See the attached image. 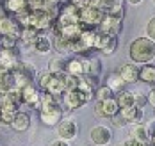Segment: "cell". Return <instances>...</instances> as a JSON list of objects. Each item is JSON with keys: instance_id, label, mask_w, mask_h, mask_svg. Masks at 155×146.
<instances>
[{"instance_id": "obj_12", "label": "cell", "mask_w": 155, "mask_h": 146, "mask_svg": "<svg viewBox=\"0 0 155 146\" xmlns=\"http://www.w3.org/2000/svg\"><path fill=\"white\" fill-rule=\"evenodd\" d=\"M82 68H84V77L89 79V80H93V82L102 75V63H100V59H96V57L84 59V61H82Z\"/></svg>"}, {"instance_id": "obj_20", "label": "cell", "mask_w": 155, "mask_h": 146, "mask_svg": "<svg viewBox=\"0 0 155 146\" xmlns=\"http://www.w3.org/2000/svg\"><path fill=\"white\" fill-rule=\"evenodd\" d=\"M139 82H144V84H150V86H155V64H143L139 66Z\"/></svg>"}, {"instance_id": "obj_17", "label": "cell", "mask_w": 155, "mask_h": 146, "mask_svg": "<svg viewBox=\"0 0 155 146\" xmlns=\"http://www.w3.org/2000/svg\"><path fill=\"white\" fill-rule=\"evenodd\" d=\"M9 127L13 130H16V132H27L31 128V114L25 112V111H18Z\"/></svg>"}, {"instance_id": "obj_37", "label": "cell", "mask_w": 155, "mask_h": 146, "mask_svg": "<svg viewBox=\"0 0 155 146\" xmlns=\"http://www.w3.org/2000/svg\"><path fill=\"white\" fill-rule=\"evenodd\" d=\"M4 16H7V13H5V9H4L2 4H0V18H4Z\"/></svg>"}, {"instance_id": "obj_22", "label": "cell", "mask_w": 155, "mask_h": 146, "mask_svg": "<svg viewBox=\"0 0 155 146\" xmlns=\"http://www.w3.org/2000/svg\"><path fill=\"white\" fill-rule=\"evenodd\" d=\"M130 137L136 139V141H141V143H148V137H150L148 127H146L144 123H136V125H132V127H130Z\"/></svg>"}, {"instance_id": "obj_16", "label": "cell", "mask_w": 155, "mask_h": 146, "mask_svg": "<svg viewBox=\"0 0 155 146\" xmlns=\"http://www.w3.org/2000/svg\"><path fill=\"white\" fill-rule=\"evenodd\" d=\"M2 7L5 9V13H11V15H15V16L31 11L29 0H2Z\"/></svg>"}, {"instance_id": "obj_26", "label": "cell", "mask_w": 155, "mask_h": 146, "mask_svg": "<svg viewBox=\"0 0 155 146\" xmlns=\"http://www.w3.org/2000/svg\"><path fill=\"white\" fill-rule=\"evenodd\" d=\"M38 36H39V32H38V31H34V29H31V27H23V29L20 31L18 39H20L23 45L32 47V45H34V41L38 39Z\"/></svg>"}, {"instance_id": "obj_8", "label": "cell", "mask_w": 155, "mask_h": 146, "mask_svg": "<svg viewBox=\"0 0 155 146\" xmlns=\"http://www.w3.org/2000/svg\"><path fill=\"white\" fill-rule=\"evenodd\" d=\"M112 137H114L112 130L105 125H96L89 132V139L94 146H109L112 143Z\"/></svg>"}, {"instance_id": "obj_13", "label": "cell", "mask_w": 155, "mask_h": 146, "mask_svg": "<svg viewBox=\"0 0 155 146\" xmlns=\"http://www.w3.org/2000/svg\"><path fill=\"white\" fill-rule=\"evenodd\" d=\"M18 63H20V59H18V52H16V50L0 48V70H4V71H13Z\"/></svg>"}, {"instance_id": "obj_43", "label": "cell", "mask_w": 155, "mask_h": 146, "mask_svg": "<svg viewBox=\"0 0 155 146\" xmlns=\"http://www.w3.org/2000/svg\"><path fill=\"white\" fill-rule=\"evenodd\" d=\"M153 4H155V0H153Z\"/></svg>"}, {"instance_id": "obj_41", "label": "cell", "mask_w": 155, "mask_h": 146, "mask_svg": "<svg viewBox=\"0 0 155 146\" xmlns=\"http://www.w3.org/2000/svg\"><path fill=\"white\" fill-rule=\"evenodd\" d=\"M68 2H71V0H68Z\"/></svg>"}, {"instance_id": "obj_40", "label": "cell", "mask_w": 155, "mask_h": 146, "mask_svg": "<svg viewBox=\"0 0 155 146\" xmlns=\"http://www.w3.org/2000/svg\"><path fill=\"white\" fill-rule=\"evenodd\" d=\"M118 2H123V0H118Z\"/></svg>"}, {"instance_id": "obj_31", "label": "cell", "mask_w": 155, "mask_h": 146, "mask_svg": "<svg viewBox=\"0 0 155 146\" xmlns=\"http://www.w3.org/2000/svg\"><path fill=\"white\" fill-rule=\"evenodd\" d=\"M107 2L109 0H89V7H93V9H98V11H105V7H107Z\"/></svg>"}, {"instance_id": "obj_24", "label": "cell", "mask_w": 155, "mask_h": 146, "mask_svg": "<svg viewBox=\"0 0 155 146\" xmlns=\"http://www.w3.org/2000/svg\"><path fill=\"white\" fill-rule=\"evenodd\" d=\"M116 103H118V107H120V111L121 109H128V107H134V91H121V93H118L116 96Z\"/></svg>"}, {"instance_id": "obj_28", "label": "cell", "mask_w": 155, "mask_h": 146, "mask_svg": "<svg viewBox=\"0 0 155 146\" xmlns=\"http://www.w3.org/2000/svg\"><path fill=\"white\" fill-rule=\"evenodd\" d=\"M16 43H18L16 37H11V36H0V48L16 50Z\"/></svg>"}, {"instance_id": "obj_9", "label": "cell", "mask_w": 155, "mask_h": 146, "mask_svg": "<svg viewBox=\"0 0 155 146\" xmlns=\"http://www.w3.org/2000/svg\"><path fill=\"white\" fill-rule=\"evenodd\" d=\"M123 31V20H118V18L112 16H104L102 23L98 25V32L107 34V36H112V37H118Z\"/></svg>"}, {"instance_id": "obj_5", "label": "cell", "mask_w": 155, "mask_h": 146, "mask_svg": "<svg viewBox=\"0 0 155 146\" xmlns=\"http://www.w3.org/2000/svg\"><path fill=\"white\" fill-rule=\"evenodd\" d=\"M39 95H41V91L36 87V84H29V86H25L23 89H20V100H21V105H27V107L36 109V111L39 112V109H41Z\"/></svg>"}, {"instance_id": "obj_21", "label": "cell", "mask_w": 155, "mask_h": 146, "mask_svg": "<svg viewBox=\"0 0 155 146\" xmlns=\"http://www.w3.org/2000/svg\"><path fill=\"white\" fill-rule=\"evenodd\" d=\"M66 73L75 77V79H82L84 77V68H82V61L73 57V59H66Z\"/></svg>"}, {"instance_id": "obj_11", "label": "cell", "mask_w": 155, "mask_h": 146, "mask_svg": "<svg viewBox=\"0 0 155 146\" xmlns=\"http://www.w3.org/2000/svg\"><path fill=\"white\" fill-rule=\"evenodd\" d=\"M57 134H59V139H64V141H71V139H75L77 134H78L77 121L71 119V118L61 119L59 125H57Z\"/></svg>"}, {"instance_id": "obj_39", "label": "cell", "mask_w": 155, "mask_h": 146, "mask_svg": "<svg viewBox=\"0 0 155 146\" xmlns=\"http://www.w3.org/2000/svg\"><path fill=\"white\" fill-rule=\"evenodd\" d=\"M2 95H4V91H2V89H0V96H2Z\"/></svg>"}, {"instance_id": "obj_42", "label": "cell", "mask_w": 155, "mask_h": 146, "mask_svg": "<svg viewBox=\"0 0 155 146\" xmlns=\"http://www.w3.org/2000/svg\"><path fill=\"white\" fill-rule=\"evenodd\" d=\"M0 4H2V0H0Z\"/></svg>"}, {"instance_id": "obj_19", "label": "cell", "mask_w": 155, "mask_h": 146, "mask_svg": "<svg viewBox=\"0 0 155 146\" xmlns=\"http://www.w3.org/2000/svg\"><path fill=\"white\" fill-rule=\"evenodd\" d=\"M32 48H34V52H36V54L45 55V54H50V52H52L54 45H52V39H50V37L43 36V34H39V36H38V39L34 41Z\"/></svg>"}, {"instance_id": "obj_14", "label": "cell", "mask_w": 155, "mask_h": 146, "mask_svg": "<svg viewBox=\"0 0 155 146\" xmlns=\"http://www.w3.org/2000/svg\"><path fill=\"white\" fill-rule=\"evenodd\" d=\"M118 75H120V79L125 84H134V82H137V79H139V66L132 64V63H125V64L120 66Z\"/></svg>"}, {"instance_id": "obj_7", "label": "cell", "mask_w": 155, "mask_h": 146, "mask_svg": "<svg viewBox=\"0 0 155 146\" xmlns=\"http://www.w3.org/2000/svg\"><path fill=\"white\" fill-rule=\"evenodd\" d=\"M104 13L102 11H98V9H93V7H86V9H80L78 11V21L84 25V27H87V29H93V27H98L100 23H102V20H104Z\"/></svg>"}, {"instance_id": "obj_10", "label": "cell", "mask_w": 155, "mask_h": 146, "mask_svg": "<svg viewBox=\"0 0 155 146\" xmlns=\"http://www.w3.org/2000/svg\"><path fill=\"white\" fill-rule=\"evenodd\" d=\"M120 112V107L116 103L114 98H109V100H104V102H96L94 103V116L96 118H112Z\"/></svg>"}, {"instance_id": "obj_25", "label": "cell", "mask_w": 155, "mask_h": 146, "mask_svg": "<svg viewBox=\"0 0 155 146\" xmlns=\"http://www.w3.org/2000/svg\"><path fill=\"white\" fill-rule=\"evenodd\" d=\"M48 71L54 73V75H61V73H66V59L57 55V57H52L50 63H48Z\"/></svg>"}, {"instance_id": "obj_29", "label": "cell", "mask_w": 155, "mask_h": 146, "mask_svg": "<svg viewBox=\"0 0 155 146\" xmlns=\"http://www.w3.org/2000/svg\"><path fill=\"white\" fill-rule=\"evenodd\" d=\"M134 105H136L137 109H144V105H148L146 95L141 93V91H134Z\"/></svg>"}, {"instance_id": "obj_6", "label": "cell", "mask_w": 155, "mask_h": 146, "mask_svg": "<svg viewBox=\"0 0 155 146\" xmlns=\"http://www.w3.org/2000/svg\"><path fill=\"white\" fill-rule=\"evenodd\" d=\"M54 25V20L45 11H31L29 13V27L41 34L43 31H50Z\"/></svg>"}, {"instance_id": "obj_30", "label": "cell", "mask_w": 155, "mask_h": 146, "mask_svg": "<svg viewBox=\"0 0 155 146\" xmlns=\"http://www.w3.org/2000/svg\"><path fill=\"white\" fill-rule=\"evenodd\" d=\"M146 37L148 39H152L155 43V16L148 21V25H146Z\"/></svg>"}, {"instance_id": "obj_4", "label": "cell", "mask_w": 155, "mask_h": 146, "mask_svg": "<svg viewBox=\"0 0 155 146\" xmlns=\"http://www.w3.org/2000/svg\"><path fill=\"white\" fill-rule=\"evenodd\" d=\"M120 45V39L118 37H112L107 34H102L96 31L94 34V41H93V50H100L104 55H112Z\"/></svg>"}, {"instance_id": "obj_23", "label": "cell", "mask_w": 155, "mask_h": 146, "mask_svg": "<svg viewBox=\"0 0 155 146\" xmlns=\"http://www.w3.org/2000/svg\"><path fill=\"white\" fill-rule=\"evenodd\" d=\"M105 86H107L114 95H118V93L125 91V86H127V84L120 79V75H118V73H110L107 79H105Z\"/></svg>"}, {"instance_id": "obj_18", "label": "cell", "mask_w": 155, "mask_h": 146, "mask_svg": "<svg viewBox=\"0 0 155 146\" xmlns=\"http://www.w3.org/2000/svg\"><path fill=\"white\" fill-rule=\"evenodd\" d=\"M120 114L123 116L127 125H136V123H141V119H143V109H137L136 105L128 107V109H121Z\"/></svg>"}, {"instance_id": "obj_33", "label": "cell", "mask_w": 155, "mask_h": 146, "mask_svg": "<svg viewBox=\"0 0 155 146\" xmlns=\"http://www.w3.org/2000/svg\"><path fill=\"white\" fill-rule=\"evenodd\" d=\"M121 146H150V143H141V141H136V139H132V137H127Z\"/></svg>"}, {"instance_id": "obj_32", "label": "cell", "mask_w": 155, "mask_h": 146, "mask_svg": "<svg viewBox=\"0 0 155 146\" xmlns=\"http://www.w3.org/2000/svg\"><path fill=\"white\" fill-rule=\"evenodd\" d=\"M110 121H112V125H114L116 128H123V127H127V121L123 119V116H121L120 112L116 114V116H112Z\"/></svg>"}, {"instance_id": "obj_27", "label": "cell", "mask_w": 155, "mask_h": 146, "mask_svg": "<svg viewBox=\"0 0 155 146\" xmlns=\"http://www.w3.org/2000/svg\"><path fill=\"white\" fill-rule=\"evenodd\" d=\"M94 98H96V102H104V100H109V98H114V93L104 84V86L94 89Z\"/></svg>"}, {"instance_id": "obj_36", "label": "cell", "mask_w": 155, "mask_h": 146, "mask_svg": "<svg viewBox=\"0 0 155 146\" xmlns=\"http://www.w3.org/2000/svg\"><path fill=\"white\" fill-rule=\"evenodd\" d=\"M143 2H144V0H127V4H130V5H139Z\"/></svg>"}, {"instance_id": "obj_35", "label": "cell", "mask_w": 155, "mask_h": 146, "mask_svg": "<svg viewBox=\"0 0 155 146\" xmlns=\"http://www.w3.org/2000/svg\"><path fill=\"white\" fill-rule=\"evenodd\" d=\"M48 146H70V143L64 141V139H55V141H52Z\"/></svg>"}, {"instance_id": "obj_15", "label": "cell", "mask_w": 155, "mask_h": 146, "mask_svg": "<svg viewBox=\"0 0 155 146\" xmlns=\"http://www.w3.org/2000/svg\"><path fill=\"white\" fill-rule=\"evenodd\" d=\"M20 31H21V27L16 23L15 18H11V16L0 18V36H11V37L18 39Z\"/></svg>"}, {"instance_id": "obj_2", "label": "cell", "mask_w": 155, "mask_h": 146, "mask_svg": "<svg viewBox=\"0 0 155 146\" xmlns=\"http://www.w3.org/2000/svg\"><path fill=\"white\" fill-rule=\"evenodd\" d=\"M11 73H13V79H15V87L18 91L23 89L29 84H34V79H36L34 64L32 63H25V61H20Z\"/></svg>"}, {"instance_id": "obj_38", "label": "cell", "mask_w": 155, "mask_h": 146, "mask_svg": "<svg viewBox=\"0 0 155 146\" xmlns=\"http://www.w3.org/2000/svg\"><path fill=\"white\" fill-rule=\"evenodd\" d=\"M45 4H59V0H43Z\"/></svg>"}, {"instance_id": "obj_3", "label": "cell", "mask_w": 155, "mask_h": 146, "mask_svg": "<svg viewBox=\"0 0 155 146\" xmlns=\"http://www.w3.org/2000/svg\"><path fill=\"white\" fill-rule=\"evenodd\" d=\"M89 100H93V96H87L80 93L78 89H73V91H64L59 98V103L68 111H75V109H80L82 105H86Z\"/></svg>"}, {"instance_id": "obj_34", "label": "cell", "mask_w": 155, "mask_h": 146, "mask_svg": "<svg viewBox=\"0 0 155 146\" xmlns=\"http://www.w3.org/2000/svg\"><path fill=\"white\" fill-rule=\"evenodd\" d=\"M146 102H148V103H150V105L155 109V86L152 87V91L146 95Z\"/></svg>"}, {"instance_id": "obj_1", "label": "cell", "mask_w": 155, "mask_h": 146, "mask_svg": "<svg viewBox=\"0 0 155 146\" xmlns=\"http://www.w3.org/2000/svg\"><path fill=\"white\" fill-rule=\"evenodd\" d=\"M128 57L132 64H150L155 59V43L148 37H136L128 45Z\"/></svg>"}]
</instances>
